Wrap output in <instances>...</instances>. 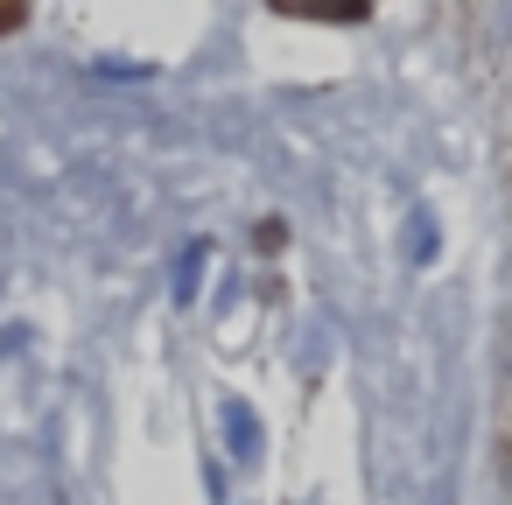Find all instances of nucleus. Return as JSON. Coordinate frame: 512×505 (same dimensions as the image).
Listing matches in <instances>:
<instances>
[{
	"instance_id": "f257e3e1",
	"label": "nucleus",
	"mask_w": 512,
	"mask_h": 505,
	"mask_svg": "<svg viewBox=\"0 0 512 505\" xmlns=\"http://www.w3.org/2000/svg\"><path fill=\"white\" fill-rule=\"evenodd\" d=\"M218 428H225V456H232V463H260L267 428H260V414H253L246 400H225V407H218Z\"/></svg>"
},
{
	"instance_id": "f03ea898",
	"label": "nucleus",
	"mask_w": 512,
	"mask_h": 505,
	"mask_svg": "<svg viewBox=\"0 0 512 505\" xmlns=\"http://www.w3.org/2000/svg\"><path fill=\"white\" fill-rule=\"evenodd\" d=\"M400 253H407L414 267H428V260L442 253V225H435L428 204H414V218H407V232H400Z\"/></svg>"
},
{
	"instance_id": "7ed1b4c3",
	"label": "nucleus",
	"mask_w": 512,
	"mask_h": 505,
	"mask_svg": "<svg viewBox=\"0 0 512 505\" xmlns=\"http://www.w3.org/2000/svg\"><path fill=\"white\" fill-rule=\"evenodd\" d=\"M204 260H211V246H190V253H183V267H176V302H197V274H204Z\"/></svg>"
},
{
	"instance_id": "20e7f679",
	"label": "nucleus",
	"mask_w": 512,
	"mask_h": 505,
	"mask_svg": "<svg viewBox=\"0 0 512 505\" xmlns=\"http://www.w3.org/2000/svg\"><path fill=\"white\" fill-rule=\"evenodd\" d=\"M8 29H22V0H0V36Z\"/></svg>"
},
{
	"instance_id": "39448f33",
	"label": "nucleus",
	"mask_w": 512,
	"mask_h": 505,
	"mask_svg": "<svg viewBox=\"0 0 512 505\" xmlns=\"http://www.w3.org/2000/svg\"><path fill=\"white\" fill-rule=\"evenodd\" d=\"M281 8H309V15H330V0H281ZM351 8H365V0H351Z\"/></svg>"
},
{
	"instance_id": "423d86ee",
	"label": "nucleus",
	"mask_w": 512,
	"mask_h": 505,
	"mask_svg": "<svg viewBox=\"0 0 512 505\" xmlns=\"http://www.w3.org/2000/svg\"><path fill=\"white\" fill-rule=\"evenodd\" d=\"M491 43H512V0H505V15L491 22Z\"/></svg>"
}]
</instances>
